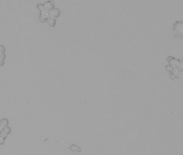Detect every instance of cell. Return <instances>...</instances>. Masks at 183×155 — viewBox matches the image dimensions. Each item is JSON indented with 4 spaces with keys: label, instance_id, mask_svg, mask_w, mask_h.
Instances as JSON below:
<instances>
[{
    "label": "cell",
    "instance_id": "cell-1",
    "mask_svg": "<svg viewBox=\"0 0 183 155\" xmlns=\"http://www.w3.org/2000/svg\"><path fill=\"white\" fill-rule=\"evenodd\" d=\"M174 34L177 38H183V22L182 21H178L173 26Z\"/></svg>",
    "mask_w": 183,
    "mask_h": 155
},
{
    "label": "cell",
    "instance_id": "cell-2",
    "mask_svg": "<svg viewBox=\"0 0 183 155\" xmlns=\"http://www.w3.org/2000/svg\"><path fill=\"white\" fill-rule=\"evenodd\" d=\"M167 62L169 63V65L171 66L172 68H178L181 65L180 61L171 57L167 58Z\"/></svg>",
    "mask_w": 183,
    "mask_h": 155
},
{
    "label": "cell",
    "instance_id": "cell-3",
    "mask_svg": "<svg viewBox=\"0 0 183 155\" xmlns=\"http://www.w3.org/2000/svg\"><path fill=\"white\" fill-rule=\"evenodd\" d=\"M43 6H44L45 11L49 12L50 11H51L54 8L55 5H54V2L53 1H49L45 2V4H43Z\"/></svg>",
    "mask_w": 183,
    "mask_h": 155
},
{
    "label": "cell",
    "instance_id": "cell-4",
    "mask_svg": "<svg viewBox=\"0 0 183 155\" xmlns=\"http://www.w3.org/2000/svg\"><path fill=\"white\" fill-rule=\"evenodd\" d=\"M49 18V14L48 12H40L39 20L42 23L46 22L47 19Z\"/></svg>",
    "mask_w": 183,
    "mask_h": 155
},
{
    "label": "cell",
    "instance_id": "cell-5",
    "mask_svg": "<svg viewBox=\"0 0 183 155\" xmlns=\"http://www.w3.org/2000/svg\"><path fill=\"white\" fill-rule=\"evenodd\" d=\"M60 10L57 9V8H54L51 11L49 12V17L53 18H57L60 16Z\"/></svg>",
    "mask_w": 183,
    "mask_h": 155
},
{
    "label": "cell",
    "instance_id": "cell-6",
    "mask_svg": "<svg viewBox=\"0 0 183 155\" xmlns=\"http://www.w3.org/2000/svg\"><path fill=\"white\" fill-rule=\"evenodd\" d=\"M9 120L6 118H3L0 121V128L2 129L3 128L9 126Z\"/></svg>",
    "mask_w": 183,
    "mask_h": 155
},
{
    "label": "cell",
    "instance_id": "cell-7",
    "mask_svg": "<svg viewBox=\"0 0 183 155\" xmlns=\"http://www.w3.org/2000/svg\"><path fill=\"white\" fill-rule=\"evenodd\" d=\"M46 23H47V24L48 25L49 27L54 28L55 25H56V19H55V18L49 17L46 21Z\"/></svg>",
    "mask_w": 183,
    "mask_h": 155
},
{
    "label": "cell",
    "instance_id": "cell-8",
    "mask_svg": "<svg viewBox=\"0 0 183 155\" xmlns=\"http://www.w3.org/2000/svg\"><path fill=\"white\" fill-rule=\"evenodd\" d=\"M1 132L2 133H3V134H4L6 135H9L10 133V132H11V128L8 126H6V127L3 128L1 129Z\"/></svg>",
    "mask_w": 183,
    "mask_h": 155
},
{
    "label": "cell",
    "instance_id": "cell-9",
    "mask_svg": "<svg viewBox=\"0 0 183 155\" xmlns=\"http://www.w3.org/2000/svg\"><path fill=\"white\" fill-rule=\"evenodd\" d=\"M79 149H80V148H79L78 147L77 145H76V144H73V145H71V146L69 147V150H70L71 151L73 152H77V150H79Z\"/></svg>",
    "mask_w": 183,
    "mask_h": 155
},
{
    "label": "cell",
    "instance_id": "cell-10",
    "mask_svg": "<svg viewBox=\"0 0 183 155\" xmlns=\"http://www.w3.org/2000/svg\"><path fill=\"white\" fill-rule=\"evenodd\" d=\"M165 70L169 72V73H172L174 70V68H172L171 66L170 65H168L165 67Z\"/></svg>",
    "mask_w": 183,
    "mask_h": 155
},
{
    "label": "cell",
    "instance_id": "cell-11",
    "mask_svg": "<svg viewBox=\"0 0 183 155\" xmlns=\"http://www.w3.org/2000/svg\"><path fill=\"white\" fill-rule=\"evenodd\" d=\"M37 9L40 11V12H46L45 10V8H44V6H43V4H39L37 5Z\"/></svg>",
    "mask_w": 183,
    "mask_h": 155
},
{
    "label": "cell",
    "instance_id": "cell-12",
    "mask_svg": "<svg viewBox=\"0 0 183 155\" xmlns=\"http://www.w3.org/2000/svg\"><path fill=\"white\" fill-rule=\"evenodd\" d=\"M6 58V55L4 52H1L0 53V59L5 60Z\"/></svg>",
    "mask_w": 183,
    "mask_h": 155
},
{
    "label": "cell",
    "instance_id": "cell-13",
    "mask_svg": "<svg viewBox=\"0 0 183 155\" xmlns=\"http://www.w3.org/2000/svg\"><path fill=\"white\" fill-rule=\"evenodd\" d=\"M6 51V48H5V47L3 45H0V53L1 52H5Z\"/></svg>",
    "mask_w": 183,
    "mask_h": 155
},
{
    "label": "cell",
    "instance_id": "cell-14",
    "mask_svg": "<svg viewBox=\"0 0 183 155\" xmlns=\"http://www.w3.org/2000/svg\"><path fill=\"white\" fill-rule=\"evenodd\" d=\"M4 140H5V139L4 138H3L2 136H0V145H2L4 144Z\"/></svg>",
    "mask_w": 183,
    "mask_h": 155
},
{
    "label": "cell",
    "instance_id": "cell-15",
    "mask_svg": "<svg viewBox=\"0 0 183 155\" xmlns=\"http://www.w3.org/2000/svg\"><path fill=\"white\" fill-rule=\"evenodd\" d=\"M5 64V61L4 60H3V59H0V67H2Z\"/></svg>",
    "mask_w": 183,
    "mask_h": 155
},
{
    "label": "cell",
    "instance_id": "cell-16",
    "mask_svg": "<svg viewBox=\"0 0 183 155\" xmlns=\"http://www.w3.org/2000/svg\"><path fill=\"white\" fill-rule=\"evenodd\" d=\"M170 78H171L172 79H175V78H176V77L175 75H174V73H172V74L170 75Z\"/></svg>",
    "mask_w": 183,
    "mask_h": 155
},
{
    "label": "cell",
    "instance_id": "cell-17",
    "mask_svg": "<svg viewBox=\"0 0 183 155\" xmlns=\"http://www.w3.org/2000/svg\"><path fill=\"white\" fill-rule=\"evenodd\" d=\"M1 132L0 131V136H1Z\"/></svg>",
    "mask_w": 183,
    "mask_h": 155
}]
</instances>
